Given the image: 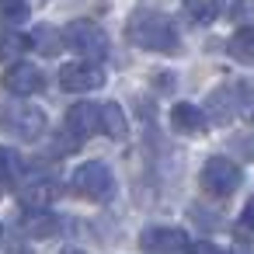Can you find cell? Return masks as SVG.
<instances>
[{
  "mask_svg": "<svg viewBox=\"0 0 254 254\" xmlns=\"http://www.w3.org/2000/svg\"><path fill=\"white\" fill-rule=\"evenodd\" d=\"M63 46H66V35L60 28H53V25H39L32 32V49H39L42 56H56Z\"/></svg>",
  "mask_w": 254,
  "mask_h": 254,
  "instance_id": "9a60e30c",
  "label": "cell"
},
{
  "mask_svg": "<svg viewBox=\"0 0 254 254\" xmlns=\"http://www.w3.org/2000/svg\"><path fill=\"white\" fill-rule=\"evenodd\" d=\"M7 254H32V251H28V247H18V244H14V247H11Z\"/></svg>",
  "mask_w": 254,
  "mask_h": 254,
  "instance_id": "cb8c5ba5",
  "label": "cell"
},
{
  "mask_svg": "<svg viewBox=\"0 0 254 254\" xmlns=\"http://www.w3.org/2000/svg\"><path fill=\"white\" fill-rule=\"evenodd\" d=\"M21 233L32 237V240H49V237L60 233V219L49 209H28L21 216Z\"/></svg>",
  "mask_w": 254,
  "mask_h": 254,
  "instance_id": "8fae6325",
  "label": "cell"
},
{
  "mask_svg": "<svg viewBox=\"0 0 254 254\" xmlns=\"http://www.w3.org/2000/svg\"><path fill=\"white\" fill-rule=\"evenodd\" d=\"M60 254H87V251H80V247H63Z\"/></svg>",
  "mask_w": 254,
  "mask_h": 254,
  "instance_id": "d4e9b609",
  "label": "cell"
},
{
  "mask_svg": "<svg viewBox=\"0 0 254 254\" xmlns=\"http://www.w3.org/2000/svg\"><path fill=\"white\" fill-rule=\"evenodd\" d=\"M105 84V66H98L94 60L87 63H70L60 70V87L70 94H84V91H98Z\"/></svg>",
  "mask_w": 254,
  "mask_h": 254,
  "instance_id": "52a82bcc",
  "label": "cell"
},
{
  "mask_svg": "<svg viewBox=\"0 0 254 254\" xmlns=\"http://www.w3.org/2000/svg\"><path fill=\"white\" fill-rule=\"evenodd\" d=\"M32 14V7L25 0H0V28H18L25 25Z\"/></svg>",
  "mask_w": 254,
  "mask_h": 254,
  "instance_id": "ac0fdd59",
  "label": "cell"
},
{
  "mask_svg": "<svg viewBox=\"0 0 254 254\" xmlns=\"http://www.w3.org/2000/svg\"><path fill=\"white\" fill-rule=\"evenodd\" d=\"M70 191L87 202H112L115 198V178L101 160H87L70 174Z\"/></svg>",
  "mask_w": 254,
  "mask_h": 254,
  "instance_id": "3957f363",
  "label": "cell"
},
{
  "mask_svg": "<svg viewBox=\"0 0 254 254\" xmlns=\"http://www.w3.org/2000/svg\"><path fill=\"white\" fill-rule=\"evenodd\" d=\"M126 35L132 46L150 49V53H178L181 49L174 21L167 14H157V11H136L126 25Z\"/></svg>",
  "mask_w": 254,
  "mask_h": 254,
  "instance_id": "6da1fadb",
  "label": "cell"
},
{
  "mask_svg": "<svg viewBox=\"0 0 254 254\" xmlns=\"http://www.w3.org/2000/svg\"><path fill=\"white\" fill-rule=\"evenodd\" d=\"M171 126L181 136H202L205 132V115H202V108H195L188 101H178L171 108Z\"/></svg>",
  "mask_w": 254,
  "mask_h": 254,
  "instance_id": "7c38bea8",
  "label": "cell"
},
{
  "mask_svg": "<svg viewBox=\"0 0 254 254\" xmlns=\"http://www.w3.org/2000/svg\"><path fill=\"white\" fill-rule=\"evenodd\" d=\"M28 49H32V35L11 32V28H4V32H0V60H7V63H18V60H21Z\"/></svg>",
  "mask_w": 254,
  "mask_h": 254,
  "instance_id": "5bb4252c",
  "label": "cell"
},
{
  "mask_svg": "<svg viewBox=\"0 0 254 254\" xmlns=\"http://www.w3.org/2000/svg\"><path fill=\"white\" fill-rule=\"evenodd\" d=\"M42 84H46V77L32 66V63H11L7 66V73H4V87L11 91V94H18V98H28V94H39L42 91Z\"/></svg>",
  "mask_w": 254,
  "mask_h": 254,
  "instance_id": "30bf717a",
  "label": "cell"
},
{
  "mask_svg": "<svg viewBox=\"0 0 254 254\" xmlns=\"http://www.w3.org/2000/svg\"><path fill=\"white\" fill-rule=\"evenodd\" d=\"M209 115L212 122H230L237 115V87H216L209 94Z\"/></svg>",
  "mask_w": 254,
  "mask_h": 254,
  "instance_id": "4fadbf2b",
  "label": "cell"
},
{
  "mask_svg": "<svg viewBox=\"0 0 254 254\" xmlns=\"http://www.w3.org/2000/svg\"><path fill=\"white\" fill-rule=\"evenodd\" d=\"M226 146H230L240 160H254V136H251V132H247V136H244V132H233V136L226 139Z\"/></svg>",
  "mask_w": 254,
  "mask_h": 254,
  "instance_id": "44dd1931",
  "label": "cell"
},
{
  "mask_svg": "<svg viewBox=\"0 0 254 254\" xmlns=\"http://www.w3.org/2000/svg\"><path fill=\"white\" fill-rule=\"evenodd\" d=\"M198 185L205 195L212 198H230L237 188H240V167L226 157H209L202 164V174H198Z\"/></svg>",
  "mask_w": 254,
  "mask_h": 254,
  "instance_id": "277c9868",
  "label": "cell"
},
{
  "mask_svg": "<svg viewBox=\"0 0 254 254\" xmlns=\"http://www.w3.org/2000/svg\"><path fill=\"white\" fill-rule=\"evenodd\" d=\"M216 14H219L216 0H185V18L191 25H209V21H216Z\"/></svg>",
  "mask_w": 254,
  "mask_h": 254,
  "instance_id": "d6986e66",
  "label": "cell"
},
{
  "mask_svg": "<svg viewBox=\"0 0 254 254\" xmlns=\"http://www.w3.org/2000/svg\"><path fill=\"white\" fill-rule=\"evenodd\" d=\"M60 181L56 178H28L21 188H18V202L25 209H49L56 198H60Z\"/></svg>",
  "mask_w": 254,
  "mask_h": 254,
  "instance_id": "ba28073f",
  "label": "cell"
},
{
  "mask_svg": "<svg viewBox=\"0 0 254 254\" xmlns=\"http://www.w3.org/2000/svg\"><path fill=\"white\" fill-rule=\"evenodd\" d=\"M188 254H223L216 244H209V240H198V244H191L188 247Z\"/></svg>",
  "mask_w": 254,
  "mask_h": 254,
  "instance_id": "603a6c76",
  "label": "cell"
},
{
  "mask_svg": "<svg viewBox=\"0 0 254 254\" xmlns=\"http://www.w3.org/2000/svg\"><path fill=\"white\" fill-rule=\"evenodd\" d=\"M237 87V115H244L254 126V80H240Z\"/></svg>",
  "mask_w": 254,
  "mask_h": 254,
  "instance_id": "ffe728a7",
  "label": "cell"
},
{
  "mask_svg": "<svg viewBox=\"0 0 254 254\" xmlns=\"http://www.w3.org/2000/svg\"><path fill=\"white\" fill-rule=\"evenodd\" d=\"M70 136H77L80 143L94 132H101V108L91 105V101H77L70 112H66V126H63Z\"/></svg>",
  "mask_w": 254,
  "mask_h": 254,
  "instance_id": "9c48e42d",
  "label": "cell"
},
{
  "mask_svg": "<svg viewBox=\"0 0 254 254\" xmlns=\"http://www.w3.org/2000/svg\"><path fill=\"white\" fill-rule=\"evenodd\" d=\"M139 247L146 254H178V251H188V233L181 226H146L139 233Z\"/></svg>",
  "mask_w": 254,
  "mask_h": 254,
  "instance_id": "8992f818",
  "label": "cell"
},
{
  "mask_svg": "<svg viewBox=\"0 0 254 254\" xmlns=\"http://www.w3.org/2000/svg\"><path fill=\"white\" fill-rule=\"evenodd\" d=\"M63 35H66V46L77 56H84V60H94L98 63V60L108 56V35L94 21H73V25L63 28Z\"/></svg>",
  "mask_w": 254,
  "mask_h": 254,
  "instance_id": "5b68a950",
  "label": "cell"
},
{
  "mask_svg": "<svg viewBox=\"0 0 254 254\" xmlns=\"http://www.w3.org/2000/svg\"><path fill=\"white\" fill-rule=\"evenodd\" d=\"M251 7H254V0H251Z\"/></svg>",
  "mask_w": 254,
  "mask_h": 254,
  "instance_id": "484cf974",
  "label": "cell"
},
{
  "mask_svg": "<svg viewBox=\"0 0 254 254\" xmlns=\"http://www.w3.org/2000/svg\"><path fill=\"white\" fill-rule=\"evenodd\" d=\"M101 132L112 136V139H126V132H129L126 112H122L115 101H105V105H101Z\"/></svg>",
  "mask_w": 254,
  "mask_h": 254,
  "instance_id": "2e32d148",
  "label": "cell"
},
{
  "mask_svg": "<svg viewBox=\"0 0 254 254\" xmlns=\"http://www.w3.org/2000/svg\"><path fill=\"white\" fill-rule=\"evenodd\" d=\"M0 126H4V132H11L21 143H35L46 132V112L28 105L25 98H14L0 108Z\"/></svg>",
  "mask_w": 254,
  "mask_h": 254,
  "instance_id": "7a4b0ae2",
  "label": "cell"
},
{
  "mask_svg": "<svg viewBox=\"0 0 254 254\" xmlns=\"http://www.w3.org/2000/svg\"><path fill=\"white\" fill-rule=\"evenodd\" d=\"M237 233H240V237H254V198L244 205V212H240V223H237Z\"/></svg>",
  "mask_w": 254,
  "mask_h": 254,
  "instance_id": "7402d4cb",
  "label": "cell"
},
{
  "mask_svg": "<svg viewBox=\"0 0 254 254\" xmlns=\"http://www.w3.org/2000/svg\"><path fill=\"white\" fill-rule=\"evenodd\" d=\"M230 56L237 60V63H247V66H254V25H244V28H237V35L230 39Z\"/></svg>",
  "mask_w": 254,
  "mask_h": 254,
  "instance_id": "e0dca14e",
  "label": "cell"
}]
</instances>
